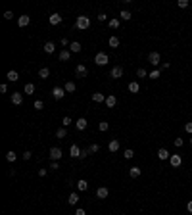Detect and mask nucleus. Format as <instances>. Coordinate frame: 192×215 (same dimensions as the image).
<instances>
[{
    "label": "nucleus",
    "instance_id": "nucleus-1",
    "mask_svg": "<svg viewBox=\"0 0 192 215\" xmlns=\"http://www.w3.org/2000/svg\"><path fill=\"white\" fill-rule=\"evenodd\" d=\"M90 27V19L87 17V15H79V17L75 19V29H79V31H87Z\"/></svg>",
    "mask_w": 192,
    "mask_h": 215
},
{
    "label": "nucleus",
    "instance_id": "nucleus-2",
    "mask_svg": "<svg viewBox=\"0 0 192 215\" xmlns=\"http://www.w3.org/2000/svg\"><path fill=\"white\" fill-rule=\"evenodd\" d=\"M108 62H110V56L104 54V52H98V54L94 56V64L96 65H106Z\"/></svg>",
    "mask_w": 192,
    "mask_h": 215
},
{
    "label": "nucleus",
    "instance_id": "nucleus-3",
    "mask_svg": "<svg viewBox=\"0 0 192 215\" xmlns=\"http://www.w3.org/2000/svg\"><path fill=\"white\" fill-rule=\"evenodd\" d=\"M148 62L152 65H159V64H162V56H159L158 52H150V54H148Z\"/></svg>",
    "mask_w": 192,
    "mask_h": 215
},
{
    "label": "nucleus",
    "instance_id": "nucleus-4",
    "mask_svg": "<svg viewBox=\"0 0 192 215\" xmlns=\"http://www.w3.org/2000/svg\"><path fill=\"white\" fill-rule=\"evenodd\" d=\"M50 158H52V161H60V158H61V156H64V152H61L60 148H56V146H54V148H50Z\"/></svg>",
    "mask_w": 192,
    "mask_h": 215
},
{
    "label": "nucleus",
    "instance_id": "nucleus-5",
    "mask_svg": "<svg viewBox=\"0 0 192 215\" xmlns=\"http://www.w3.org/2000/svg\"><path fill=\"white\" fill-rule=\"evenodd\" d=\"M169 163H171V167H181V163H183V158H181V154H171Z\"/></svg>",
    "mask_w": 192,
    "mask_h": 215
},
{
    "label": "nucleus",
    "instance_id": "nucleus-6",
    "mask_svg": "<svg viewBox=\"0 0 192 215\" xmlns=\"http://www.w3.org/2000/svg\"><path fill=\"white\" fill-rule=\"evenodd\" d=\"M110 77H112V79H121V77H123V67H119V65L112 67V71H110Z\"/></svg>",
    "mask_w": 192,
    "mask_h": 215
},
{
    "label": "nucleus",
    "instance_id": "nucleus-7",
    "mask_svg": "<svg viewBox=\"0 0 192 215\" xmlns=\"http://www.w3.org/2000/svg\"><path fill=\"white\" fill-rule=\"evenodd\" d=\"M52 96H54L56 100H61V98L65 96V88H60V87H54V88H52Z\"/></svg>",
    "mask_w": 192,
    "mask_h": 215
},
{
    "label": "nucleus",
    "instance_id": "nucleus-8",
    "mask_svg": "<svg viewBox=\"0 0 192 215\" xmlns=\"http://www.w3.org/2000/svg\"><path fill=\"white\" fill-rule=\"evenodd\" d=\"M23 102V94L21 92H12V104L14 106H21Z\"/></svg>",
    "mask_w": 192,
    "mask_h": 215
},
{
    "label": "nucleus",
    "instance_id": "nucleus-9",
    "mask_svg": "<svg viewBox=\"0 0 192 215\" xmlns=\"http://www.w3.org/2000/svg\"><path fill=\"white\" fill-rule=\"evenodd\" d=\"M96 196L100 198V200H106V198L110 196V190H108L106 186H100V188H98V190H96Z\"/></svg>",
    "mask_w": 192,
    "mask_h": 215
},
{
    "label": "nucleus",
    "instance_id": "nucleus-10",
    "mask_svg": "<svg viewBox=\"0 0 192 215\" xmlns=\"http://www.w3.org/2000/svg\"><path fill=\"white\" fill-rule=\"evenodd\" d=\"M79 200H81L79 194H77V192H71L69 198H67V204H69V206H77V204H79Z\"/></svg>",
    "mask_w": 192,
    "mask_h": 215
},
{
    "label": "nucleus",
    "instance_id": "nucleus-11",
    "mask_svg": "<svg viewBox=\"0 0 192 215\" xmlns=\"http://www.w3.org/2000/svg\"><path fill=\"white\" fill-rule=\"evenodd\" d=\"M29 23H31V17H29L27 14H25V15H19V19H17V25H19V27H27Z\"/></svg>",
    "mask_w": 192,
    "mask_h": 215
},
{
    "label": "nucleus",
    "instance_id": "nucleus-12",
    "mask_svg": "<svg viewBox=\"0 0 192 215\" xmlns=\"http://www.w3.org/2000/svg\"><path fill=\"white\" fill-rule=\"evenodd\" d=\"M75 73H77V77H87V75H89V71H87V67L83 64H79L75 67Z\"/></svg>",
    "mask_w": 192,
    "mask_h": 215
},
{
    "label": "nucleus",
    "instance_id": "nucleus-13",
    "mask_svg": "<svg viewBox=\"0 0 192 215\" xmlns=\"http://www.w3.org/2000/svg\"><path fill=\"white\" fill-rule=\"evenodd\" d=\"M87 125H89V121H87L85 117H79V119L75 121V127L79 129V131H85V129H87Z\"/></svg>",
    "mask_w": 192,
    "mask_h": 215
},
{
    "label": "nucleus",
    "instance_id": "nucleus-14",
    "mask_svg": "<svg viewBox=\"0 0 192 215\" xmlns=\"http://www.w3.org/2000/svg\"><path fill=\"white\" fill-rule=\"evenodd\" d=\"M69 154H71V158H81V148H79L77 144H71Z\"/></svg>",
    "mask_w": 192,
    "mask_h": 215
},
{
    "label": "nucleus",
    "instance_id": "nucleus-15",
    "mask_svg": "<svg viewBox=\"0 0 192 215\" xmlns=\"http://www.w3.org/2000/svg\"><path fill=\"white\" fill-rule=\"evenodd\" d=\"M104 104H106L108 108H115V104H117V98L113 96V94H110V96H106V102H104Z\"/></svg>",
    "mask_w": 192,
    "mask_h": 215
},
{
    "label": "nucleus",
    "instance_id": "nucleus-16",
    "mask_svg": "<svg viewBox=\"0 0 192 215\" xmlns=\"http://www.w3.org/2000/svg\"><path fill=\"white\" fill-rule=\"evenodd\" d=\"M140 167H137V165H134V167H131V169H129V177H131V179H137V177H140Z\"/></svg>",
    "mask_w": 192,
    "mask_h": 215
},
{
    "label": "nucleus",
    "instance_id": "nucleus-17",
    "mask_svg": "<svg viewBox=\"0 0 192 215\" xmlns=\"http://www.w3.org/2000/svg\"><path fill=\"white\" fill-rule=\"evenodd\" d=\"M44 52H46V54H54V52H56V44L52 43V40L44 43Z\"/></svg>",
    "mask_w": 192,
    "mask_h": 215
},
{
    "label": "nucleus",
    "instance_id": "nucleus-18",
    "mask_svg": "<svg viewBox=\"0 0 192 215\" xmlns=\"http://www.w3.org/2000/svg\"><path fill=\"white\" fill-rule=\"evenodd\" d=\"M48 19H50V25H60L61 23V15L60 14H52Z\"/></svg>",
    "mask_w": 192,
    "mask_h": 215
},
{
    "label": "nucleus",
    "instance_id": "nucleus-19",
    "mask_svg": "<svg viewBox=\"0 0 192 215\" xmlns=\"http://www.w3.org/2000/svg\"><path fill=\"white\" fill-rule=\"evenodd\" d=\"M158 158L165 161V160H169V158H171V154H169V152L165 150V148H159V150H158Z\"/></svg>",
    "mask_w": 192,
    "mask_h": 215
},
{
    "label": "nucleus",
    "instance_id": "nucleus-20",
    "mask_svg": "<svg viewBox=\"0 0 192 215\" xmlns=\"http://www.w3.org/2000/svg\"><path fill=\"white\" fill-rule=\"evenodd\" d=\"M58 58H60V62H67L71 58V52L69 50H61L60 54H58Z\"/></svg>",
    "mask_w": 192,
    "mask_h": 215
},
{
    "label": "nucleus",
    "instance_id": "nucleus-21",
    "mask_svg": "<svg viewBox=\"0 0 192 215\" xmlns=\"http://www.w3.org/2000/svg\"><path fill=\"white\" fill-rule=\"evenodd\" d=\"M77 188H79L81 192H85V190H89V182H87L85 179H81V181H77Z\"/></svg>",
    "mask_w": 192,
    "mask_h": 215
},
{
    "label": "nucleus",
    "instance_id": "nucleus-22",
    "mask_svg": "<svg viewBox=\"0 0 192 215\" xmlns=\"http://www.w3.org/2000/svg\"><path fill=\"white\" fill-rule=\"evenodd\" d=\"M6 77H8V81L15 83V81L19 79V73H17V71H8V73H6Z\"/></svg>",
    "mask_w": 192,
    "mask_h": 215
},
{
    "label": "nucleus",
    "instance_id": "nucleus-23",
    "mask_svg": "<svg viewBox=\"0 0 192 215\" xmlns=\"http://www.w3.org/2000/svg\"><path fill=\"white\" fill-rule=\"evenodd\" d=\"M39 77H40V79H48V77H50V69H48V67H40Z\"/></svg>",
    "mask_w": 192,
    "mask_h": 215
},
{
    "label": "nucleus",
    "instance_id": "nucleus-24",
    "mask_svg": "<svg viewBox=\"0 0 192 215\" xmlns=\"http://www.w3.org/2000/svg\"><path fill=\"white\" fill-rule=\"evenodd\" d=\"M138 90H140V85H138L137 81H133V83H129V92H134L137 94Z\"/></svg>",
    "mask_w": 192,
    "mask_h": 215
},
{
    "label": "nucleus",
    "instance_id": "nucleus-25",
    "mask_svg": "<svg viewBox=\"0 0 192 215\" xmlns=\"http://www.w3.org/2000/svg\"><path fill=\"white\" fill-rule=\"evenodd\" d=\"M108 150H110V152H117V150H119V140H115V138H113L112 142L108 144Z\"/></svg>",
    "mask_w": 192,
    "mask_h": 215
},
{
    "label": "nucleus",
    "instance_id": "nucleus-26",
    "mask_svg": "<svg viewBox=\"0 0 192 215\" xmlns=\"http://www.w3.org/2000/svg\"><path fill=\"white\" fill-rule=\"evenodd\" d=\"M92 102H106V96L102 92H94L92 94Z\"/></svg>",
    "mask_w": 192,
    "mask_h": 215
},
{
    "label": "nucleus",
    "instance_id": "nucleus-27",
    "mask_svg": "<svg viewBox=\"0 0 192 215\" xmlns=\"http://www.w3.org/2000/svg\"><path fill=\"white\" fill-rule=\"evenodd\" d=\"M119 17H121V19H125V21H129V19L133 17V14L129 12V10H121V12H119Z\"/></svg>",
    "mask_w": 192,
    "mask_h": 215
},
{
    "label": "nucleus",
    "instance_id": "nucleus-28",
    "mask_svg": "<svg viewBox=\"0 0 192 215\" xmlns=\"http://www.w3.org/2000/svg\"><path fill=\"white\" fill-rule=\"evenodd\" d=\"M81 43H77V40H73V43L69 44V52H81Z\"/></svg>",
    "mask_w": 192,
    "mask_h": 215
},
{
    "label": "nucleus",
    "instance_id": "nucleus-29",
    "mask_svg": "<svg viewBox=\"0 0 192 215\" xmlns=\"http://www.w3.org/2000/svg\"><path fill=\"white\" fill-rule=\"evenodd\" d=\"M64 88H65V92H75V88H77V87H75V83H73V81H67L65 85H64Z\"/></svg>",
    "mask_w": 192,
    "mask_h": 215
},
{
    "label": "nucleus",
    "instance_id": "nucleus-30",
    "mask_svg": "<svg viewBox=\"0 0 192 215\" xmlns=\"http://www.w3.org/2000/svg\"><path fill=\"white\" fill-rule=\"evenodd\" d=\"M108 44H110L112 48H119V39H117V36H110V40H108Z\"/></svg>",
    "mask_w": 192,
    "mask_h": 215
},
{
    "label": "nucleus",
    "instance_id": "nucleus-31",
    "mask_svg": "<svg viewBox=\"0 0 192 215\" xmlns=\"http://www.w3.org/2000/svg\"><path fill=\"white\" fill-rule=\"evenodd\" d=\"M6 160L10 161V163H14V161H15V160H17V154H15V152H14V150H10V152H8V154H6Z\"/></svg>",
    "mask_w": 192,
    "mask_h": 215
},
{
    "label": "nucleus",
    "instance_id": "nucleus-32",
    "mask_svg": "<svg viewBox=\"0 0 192 215\" xmlns=\"http://www.w3.org/2000/svg\"><path fill=\"white\" fill-rule=\"evenodd\" d=\"M137 77H138V79H144V77H148L146 69H144V67H138V69H137Z\"/></svg>",
    "mask_w": 192,
    "mask_h": 215
},
{
    "label": "nucleus",
    "instance_id": "nucleus-33",
    "mask_svg": "<svg viewBox=\"0 0 192 215\" xmlns=\"http://www.w3.org/2000/svg\"><path fill=\"white\" fill-rule=\"evenodd\" d=\"M23 90L27 92V94H33V92H35V85H33V83H27V85H25V88H23Z\"/></svg>",
    "mask_w": 192,
    "mask_h": 215
},
{
    "label": "nucleus",
    "instance_id": "nucleus-34",
    "mask_svg": "<svg viewBox=\"0 0 192 215\" xmlns=\"http://www.w3.org/2000/svg\"><path fill=\"white\" fill-rule=\"evenodd\" d=\"M65 134H67V131L61 127V129H58L56 131V136H58V138H65Z\"/></svg>",
    "mask_w": 192,
    "mask_h": 215
},
{
    "label": "nucleus",
    "instance_id": "nucleus-35",
    "mask_svg": "<svg viewBox=\"0 0 192 215\" xmlns=\"http://www.w3.org/2000/svg\"><path fill=\"white\" fill-rule=\"evenodd\" d=\"M98 129H100V131H102V133H104V131H108V129H110V123H106V121H102V123H98Z\"/></svg>",
    "mask_w": 192,
    "mask_h": 215
},
{
    "label": "nucleus",
    "instance_id": "nucleus-36",
    "mask_svg": "<svg viewBox=\"0 0 192 215\" xmlns=\"http://www.w3.org/2000/svg\"><path fill=\"white\" fill-rule=\"evenodd\" d=\"M177 6H179L181 10H184V8H188V0H179V2H177Z\"/></svg>",
    "mask_w": 192,
    "mask_h": 215
},
{
    "label": "nucleus",
    "instance_id": "nucleus-37",
    "mask_svg": "<svg viewBox=\"0 0 192 215\" xmlns=\"http://www.w3.org/2000/svg\"><path fill=\"white\" fill-rule=\"evenodd\" d=\"M123 156H125V158H127V160H131V158H133V156H134V152H133L131 148H127L125 152H123Z\"/></svg>",
    "mask_w": 192,
    "mask_h": 215
},
{
    "label": "nucleus",
    "instance_id": "nucleus-38",
    "mask_svg": "<svg viewBox=\"0 0 192 215\" xmlns=\"http://www.w3.org/2000/svg\"><path fill=\"white\" fill-rule=\"evenodd\" d=\"M98 150H100V146H98V144H90V146H89V152H90V154H96Z\"/></svg>",
    "mask_w": 192,
    "mask_h": 215
},
{
    "label": "nucleus",
    "instance_id": "nucleus-39",
    "mask_svg": "<svg viewBox=\"0 0 192 215\" xmlns=\"http://www.w3.org/2000/svg\"><path fill=\"white\" fill-rule=\"evenodd\" d=\"M31 156H33V152H29V150H25V152H23V154H21V158H23L25 161H27V160H31Z\"/></svg>",
    "mask_w": 192,
    "mask_h": 215
},
{
    "label": "nucleus",
    "instance_id": "nucleus-40",
    "mask_svg": "<svg viewBox=\"0 0 192 215\" xmlns=\"http://www.w3.org/2000/svg\"><path fill=\"white\" fill-rule=\"evenodd\" d=\"M71 123H73V121H71V117H67V115L61 119V125H64V127H67V125H71Z\"/></svg>",
    "mask_w": 192,
    "mask_h": 215
},
{
    "label": "nucleus",
    "instance_id": "nucleus-41",
    "mask_svg": "<svg viewBox=\"0 0 192 215\" xmlns=\"http://www.w3.org/2000/svg\"><path fill=\"white\" fill-rule=\"evenodd\" d=\"M110 27L112 29H117L119 27V19H110Z\"/></svg>",
    "mask_w": 192,
    "mask_h": 215
},
{
    "label": "nucleus",
    "instance_id": "nucleus-42",
    "mask_svg": "<svg viewBox=\"0 0 192 215\" xmlns=\"http://www.w3.org/2000/svg\"><path fill=\"white\" fill-rule=\"evenodd\" d=\"M175 146H177V148H183V144H184V140L183 138H175V142H173Z\"/></svg>",
    "mask_w": 192,
    "mask_h": 215
},
{
    "label": "nucleus",
    "instance_id": "nucleus-43",
    "mask_svg": "<svg viewBox=\"0 0 192 215\" xmlns=\"http://www.w3.org/2000/svg\"><path fill=\"white\" fill-rule=\"evenodd\" d=\"M33 106H35V109H39V112H40V109H42V108H44V104H42V102H40V100H37V102H35V104H33Z\"/></svg>",
    "mask_w": 192,
    "mask_h": 215
},
{
    "label": "nucleus",
    "instance_id": "nucleus-44",
    "mask_svg": "<svg viewBox=\"0 0 192 215\" xmlns=\"http://www.w3.org/2000/svg\"><path fill=\"white\" fill-rule=\"evenodd\" d=\"M150 79H159V71H158V69L152 71V73H150Z\"/></svg>",
    "mask_w": 192,
    "mask_h": 215
},
{
    "label": "nucleus",
    "instance_id": "nucleus-45",
    "mask_svg": "<svg viewBox=\"0 0 192 215\" xmlns=\"http://www.w3.org/2000/svg\"><path fill=\"white\" fill-rule=\"evenodd\" d=\"M184 131H186V133H192V123H190V121L184 123Z\"/></svg>",
    "mask_w": 192,
    "mask_h": 215
},
{
    "label": "nucleus",
    "instance_id": "nucleus-46",
    "mask_svg": "<svg viewBox=\"0 0 192 215\" xmlns=\"http://www.w3.org/2000/svg\"><path fill=\"white\" fill-rule=\"evenodd\" d=\"M106 19H108V15L104 14V12H102V14H98V21H106Z\"/></svg>",
    "mask_w": 192,
    "mask_h": 215
},
{
    "label": "nucleus",
    "instance_id": "nucleus-47",
    "mask_svg": "<svg viewBox=\"0 0 192 215\" xmlns=\"http://www.w3.org/2000/svg\"><path fill=\"white\" fill-rule=\"evenodd\" d=\"M50 169H56V171H58V169H60V163H58V161H52V165H50Z\"/></svg>",
    "mask_w": 192,
    "mask_h": 215
},
{
    "label": "nucleus",
    "instance_id": "nucleus-48",
    "mask_svg": "<svg viewBox=\"0 0 192 215\" xmlns=\"http://www.w3.org/2000/svg\"><path fill=\"white\" fill-rule=\"evenodd\" d=\"M89 154H90V152H89V148H87V150H81V160H83V158H87Z\"/></svg>",
    "mask_w": 192,
    "mask_h": 215
},
{
    "label": "nucleus",
    "instance_id": "nucleus-49",
    "mask_svg": "<svg viewBox=\"0 0 192 215\" xmlns=\"http://www.w3.org/2000/svg\"><path fill=\"white\" fill-rule=\"evenodd\" d=\"M75 215H87V211H85V209H83V207H79V209H77V211H75Z\"/></svg>",
    "mask_w": 192,
    "mask_h": 215
},
{
    "label": "nucleus",
    "instance_id": "nucleus-50",
    "mask_svg": "<svg viewBox=\"0 0 192 215\" xmlns=\"http://www.w3.org/2000/svg\"><path fill=\"white\" fill-rule=\"evenodd\" d=\"M12 17H14L12 12H6V14H4V19H12Z\"/></svg>",
    "mask_w": 192,
    "mask_h": 215
},
{
    "label": "nucleus",
    "instance_id": "nucleus-51",
    "mask_svg": "<svg viewBox=\"0 0 192 215\" xmlns=\"http://www.w3.org/2000/svg\"><path fill=\"white\" fill-rule=\"evenodd\" d=\"M46 173H48L46 169H39V177H46Z\"/></svg>",
    "mask_w": 192,
    "mask_h": 215
},
{
    "label": "nucleus",
    "instance_id": "nucleus-52",
    "mask_svg": "<svg viewBox=\"0 0 192 215\" xmlns=\"http://www.w3.org/2000/svg\"><path fill=\"white\" fill-rule=\"evenodd\" d=\"M0 92H2V94L8 92V87H6V85H0Z\"/></svg>",
    "mask_w": 192,
    "mask_h": 215
},
{
    "label": "nucleus",
    "instance_id": "nucleus-53",
    "mask_svg": "<svg viewBox=\"0 0 192 215\" xmlns=\"http://www.w3.org/2000/svg\"><path fill=\"white\" fill-rule=\"evenodd\" d=\"M60 43H61V46H67V44H71V43H69V40H67V39H61Z\"/></svg>",
    "mask_w": 192,
    "mask_h": 215
},
{
    "label": "nucleus",
    "instance_id": "nucleus-54",
    "mask_svg": "<svg viewBox=\"0 0 192 215\" xmlns=\"http://www.w3.org/2000/svg\"><path fill=\"white\" fill-rule=\"evenodd\" d=\"M169 67V62H162V69H167Z\"/></svg>",
    "mask_w": 192,
    "mask_h": 215
},
{
    "label": "nucleus",
    "instance_id": "nucleus-55",
    "mask_svg": "<svg viewBox=\"0 0 192 215\" xmlns=\"http://www.w3.org/2000/svg\"><path fill=\"white\" fill-rule=\"evenodd\" d=\"M186 209H188V211H190V213H192V200H190V202H188V204H186Z\"/></svg>",
    "mask_w": 192,
    "mask_h": 215
},
{
    "label": "nucleus",
    "instance_id": "nucleus-56",
    "mask_svg": "<svg viewBox=\"0 0 192 215\" xmlns=\"http://www.w3.org/2000/svg\"><path fill=\"white\" fill-rule=\"evenodd\" d=\"M190 146H192V138H190Z\"/></svg>",
    "mask_w": 192,
    "mask_h": 215
}]
</instances>
